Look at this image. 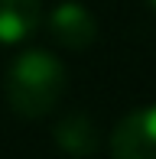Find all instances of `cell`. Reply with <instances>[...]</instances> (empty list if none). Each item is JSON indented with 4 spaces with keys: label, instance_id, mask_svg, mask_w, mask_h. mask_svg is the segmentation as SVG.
Returning <instances> with one entry per match:
<instances>
[{
    "label": "cell",
    "instance_id": "6da1fadb",
    "mask_svg": "<svg viewBox=\"0 0 156 159\" xmlns=\"http://www.w3.org/2000/svg\"><path fill=\"white\" fill-rule=\"evenodd\" d=\"M68 88L65 65L46 49H26L10 62L3 78V98L10 111L23 120H39L59 107Z\"/></svg>",
    "mask_w": 156,
    "mask_h": 159
},
{
    "label": "cell",
    "instance_id": "5b68a950",
    "mask_svg": "<svg viewBox=\"0 0 156 159\" xmlns=\"http://www.w3.org/2000/svg\"><path fill=\"white\" fill-rule=\"evenodd\" d=\"M42 20L39 0H0V42H23Z\"/></svg>",
    "mask_w": 156,
    "mask_h": 159
},
{
    "label": "cell",
    "instance_id": "3957f363",
    "mask_svg": "<svg viewBox=\"0 0 156 159\" xmlns=\"http://www.w3.org/2000/svg\"><path fill=\"white\" fill-rule=\"evenodd\" d=\"M49 33H52V39L59 42V46L78 52V49L94 46L98 20H94V13H91L85 3H78V0H62V3H55L52 13H49Z\"/></svg>",
    "mask_w": 156,
    "mask_h": 159
},
{
    "label": "cell",
    "instance_id": "277c9868",
    "mask_svg": "<svg viewBox=\"0 0 156 159\" xmlns=\"http://www.w3.org/2000/svg\"><path fill=\"white\" fill-rule=\"evenodd\" d=\"M52 136H55V146L65 149L68 156H91L98 149V143H101L94 120H91L88 114H81V111L65 114V117L52 127Z\"/></svg>",
    "mask_w": 156,
    "mask_h": 159
},
{
    "label": "cell",
    "instance_id": "8992f818",
    "mask_svg": "<svg viewBox=\"0 0 156 159\" xmlns=\"http://www.w3.org/2000/svg\"><path fill=\"white\" fill-rule=\"evenodd\" d=\"M146 3H150V7H153V10H156V0H146Z\"/></svg>",
    "mask_w": 156,
    "mask_h": 159
},
{
    "label": "cell",
    "instance_id": "7a4b0ae2",
    "mask_svg": "<svg viewBox=\"0 0 156 159\" xmlns=\"http://www.w3.org/2000/svg\"><path fill=\"white\" fill-rule=\"evenodd\" d=\"M114 159H156V104L137 107L117 120L111 133Z\"/></svg>",
    "mask_w": 156,
    "mask_h": 159
}]
</instances>
